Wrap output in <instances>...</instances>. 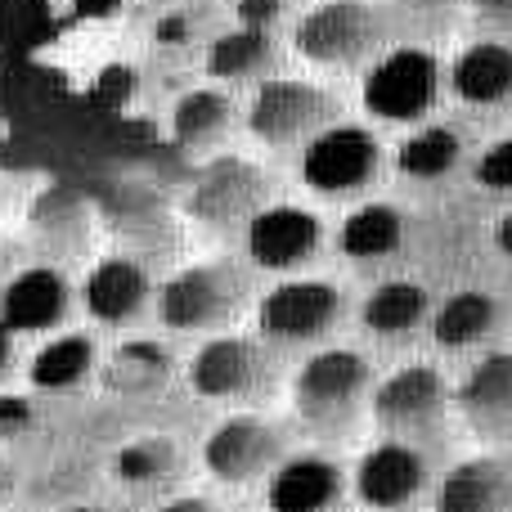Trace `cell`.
<instances>
[{
  "mask_svg": "<svg viewBox=\"0 0 512 512\" xmlns=\"http://www.w3.org/2000/svg\"><path fill=\"white\" fill-rule=\"evenodd\" d=\"M373 396V369L360 351H315L292 378V409L315 432H342Z\"/></svg>",
  "mask_w": 512,
  "mask_h": 512,
  "instance_id": "1",
  "label": "cell"
},
{
  "mask_svg": "<svg viewBox=\"0 0 512 512\" xmlns=\"http://www.w3.org/2000/svg\"><path fill=\"white\" fill-rule=\"evenodd\" d=\"M248 301V274L234 261H198L158 288V319L176 333L225 328Z\"/></svg>",
  "mask_w": 512,
  "mask_h": 512,
  "instance_id": "2",
  "label": "cell"
},
{
  "mask_svg": "<svg viewBox=\"0 0 512 512\" xmlns=\"http://www.w3.org/2000/svg\"><path fill=\"white\" fill-rule=\"evenodd\" d=\"M387 41V14L373 0H324L292 32L301 59L319 68H355Z\"/></svg>",
  "mask_w": 512,
  "mask_h": 512,
  "instance_id": "3",
  "label": "cell"
},
{
  "mask_svg": "<svg viewBox=\"0 0 512 512\" xmlns=\"http://www.w3.org/2000/svg\"><path fill=\"white\" fill-rule=\"evenodd\" d=\"M337 117H342V104L324 86L270 77L256 86L248 104V131L270 149H288V144H310L319 131L337 126Z\"/></svg>",
  "mask_w": 512,
  "mask_h": 512,
  "instance_id": "4",
  "label": "cell"
},
{
  "mask_svg": "<svg viewBox=\"0 0 512 512\" xmlns=\"http://www.w3.org/2000/svg\"><path fill=\"white\" fill-rule=\"evenodd\" d=\"M441 95V63L423 45H396L364 72V108L382 122H418Z\"/></svg>",
  "mask_w": 512,
  "mask_h": 512,
  "instance_id": "5",
  "label": "cell"
},
{
  "mask_svg": "<svg viewBox=\"0 0 512 512\" xmlns=\"http://www.w3.org/2000/svg\"><path fill=\"white\" fill-rule=\"evenodd\" d=\"M382 144L364 126H328L301 149V180L324 198H351L378 180Z\"/></svg>",
  "mask_w": 512,
  "mask_h": 512,
  "instance_id": "6",
  "label": "cell"
},
{
  "mask_svg": "<svg viewBox=\"0 0 512 512\" xmlns=\"http://www.w3.org/2000/svg\"><path fill=\"white\" fill-rule=\"evenodd\" d=\"M342 319V292L328 279H283L256 301V328L265 342L306 346L333 333Z\"/></svg>",
  "mask_w": 512,
  "mask_h": 512,
  "instance_id": "7",
  "label": "cell"
},
{
  "mask_svg": "<svg viewBox=\"0 0 512 512\" xmlns=\"http://www.w3.org/2000/svg\"><path fill=\"white\" fill-rule=\"evenodd\" d=\"M261 207H270V176L248 158H212L185 198V212L212 230H248Z\"/></svg>",
  "mask_w": 512,
  "mask_h": 512,
  "instance_id": "8",
  "label": "cell"
},
{
  "mask_svg": "<svg viewBox=\"0 0 512 512\" xmlns=\"http://www.w3.org/2000/svg\"><path fill=\"white\" fill-rule=\"evenodd\" d=\"M283 463V432L261 414H234L203 441V468L225 486H248Z\"/></svg>",
  "mask_w": 512,
  "mask_h": 512,
  "instance_id": "9",
  "label": "cell"
},
{
  "mask_svg": "<svg viewBox=\"0 0 512 512\" xmlns=\"http://www.w3.org/2000/svg\"><path fill=\"white\" fill-rule=\"evenodd\" d=\"M270 355L248 337H207L189 360V387L203 400H252L270 387Z\"/></svg>",
  "mask_w": 512,
  "mask_h": 512,
  "instance_id": "10",
  "label": "cell"
},
{
  "mask_svg": "<svg viewBox=\"0 0 512 512\" xmlns=\"http://www.w3.org/2000/svg\"><path fill=\"white\" fill-rule=\"evenodd\" d=\"M243 243H248V261L256 270L288 274L319 256V248H324V225H319V216L306 212V207L270 203L248 221Z\"/></svg>",
  "mask_w": 512,
  "mask_h": 512,
  "instance_id": "11",
  "label": "cell"
},
{
  "mask_svg": "<svg viewBox=\"0 0 512 512\" xmlns=\"http://www.w3.org/2000/svg\"><path fill=\"white\" fill-rule=\"evenodd\" d=\"M72 279L54 265H23L0 288V324L9 333H50L72 315Z\"/></svg>",
  "mask_w": 512,
  "mask_h": 512,
  "instance_id": "12",
  "label": "cell"
},
{
  "mask_svg": "<svg viewBox=\"0 0 512 512\" xmlns=\"http://www.w3.org/2000/svg\"><path fill=\"white\" fill-rule=\"evenodd\" d=\"M427 486V459L405 441H382L364 450L355 463V495L373 512H396L414 504V495Z\"/></svg>",
  "mask_w": 512,
  "mask_h": 512,
  "instance_id": "13",
  "label": "cell"
},
{
  "mask_svg": "<svg viewBox=\"0 0 512 512\" xmlns=\"http://www.w3.org/2000/svg\"><path fill=\"white\" fill-rule=\"evenodd\" d=\"M369 409L387 432H418L432 427L436 414L445 409V378L432 364H405V369L387 373L373 387Z\"/></svg>",
  "mask_w": 512,
  "mask_h": 512,
  "instance_id": "14",
  "label": "cell"
},
{
  "mask_svg": "<svg viewBox=\"0 0 512 512\" xmlns=\"http://www.w3.org/2000/svg\"><path fill=\"white\" fill-rule=\"evenodd\" d=\"M454 409L477 436H512V351H490L454 387Z\"/></svg>",
  "mask_w": 512,
  "mask_h": 512,
  "instance_id": "15",
  "label": "cell"
},
{
  "mask_svg": "<svg viewBox=\"0 0 512 512\" xmlns=\"http://www.w3.org/2000/svg\"><path fill=\"white\" fill-rule=\"evenodd\" d=\"M149 301H153V279L131 256H104L81 283V306L104 328H122L131 319H140Z\"/></svg>",
  "mask_w": 512,
  "mask_h": 512,
  "instance_id": "16",
  "label": "cell"
},
{
  "mask_svg": "<svg viewBox=\"0 0 512 512\" xmlns=\"http://www.w3.org/2000/svg\"><path fill=\"white\" fill-rule=\"evenodd\" d=\"M436 512H512V459L472 454L436 486Z\"/></svg>",
  "mask_w": 512,
  "mask_h": 512,
  "instance_id": "17",
  "label": "cell"
},
{
  "mask_svg": "<svg viewBox=\"0 0 512 512\" xmlns=\"http://www.w3.org/2000/svg\"><path fill=\"white\" fill-rule=\"evenodd\" d=\"M342 468L324 454H292L270 472L265 504L270 512H328L342 499Z\"/></svg>",
  "mask_w": 512,
  "mask_h": 512,
  "instance_id": "18",
  "label": "cell"
},
{
  "mask_svg": "<svg viewBox=\"0 0 512 512\" xmlns=\"http://www.w3.org/2000/svg\"><path fill=\"white\" fill-rule=\"evenodd\" d=\"M450 90L463 104H504L512 95V45L472 41L454 54Z\"/></svg>",
  "mask_w": 512,
  "mask_h": 512,
  "instance_id": "19",
  "label": "cell"
},
{
  "mask_svg": "<svg viewBox=\"0 0 512 512\" xmlns=\"http://www.w3.org/2000/svg\"><path fill=\"white\" fill-rule=\"evenodd\" d=\"M171 373H176V360L167 346L149 342V337H131L104 360V387L117 396H153L171 382Z\"/></svg>",
  "mask_w": 512,
  "mask_h": 512,
  "instance_id": "20",
  "label": "cell"
},
{
  "mask_svg": "<svg viewBox=\"0 0 512 512\" xmlns=\"http://www.w3.org/2000/svg\"><path fill=\"white\" fill-rule=\"evenodd\" d=\"M495 324H499V301L477 288L454 292L432 310V337L445 351H468L481 337L495 333Z\"/></svg>",
  "mask_w": 512,
  "mask_h": 512,
  "instance_id": "21",
  "label": "cell"
},
{
  "mask_svg": "<svg viewBox=\"0 0 512 512\" xmlns=\"http://www.w3.org/2000/svg\"><path fill=\"white\" fill-rule=\"evenodd\" d=\"M95 364H99V351L86 333H63V337H50V342L32 355L27 382H32L36 391H77L81 382L95 373Z\"/></svg>",
  "mask_w": 512,
  "mask_h": 512,
  "instance_id": "22",
  "label": "cell"
},
{
  "mask_svg": "<svg viewBox=\"0 0 512 512\" xmlns=\"http://www.w3.org/2000/svg\"><path fill=\"white\" fill-rule=\"evenodd\" d=\"M432 315V297H427L423 283H409V279H391L378 283V288L364 297V328L378 337H405L414 333L423 319Z\"/></svg>",
  "mask_w": 512,
  "mask_h": 512,
  "instance_id": "23",
  "label": "cell"
},
{
  "mask_svg": "<svg viewBox=\"0 0 512 512\" xmlns=\"http://www.w3.org/2000/svg\"><path fill=\"white\" fill-rule=\"evenodd\" d=\"M405 243V216L391 203H360L337 230V248L351 261H382Z\"/></svg>",
  "mask_w": 512,
  "mask_h": 512,
  "instance_id": "24",
  "label": "cell"
},
{
  "mask_svg": "<svg viewBox=\"0 0 512 512\" xmlns=\"http://www.w3.org/2000/svg\"><path fill=\"white\" fill-rule=\"evenodd\" d=\"M234 126V104L225 90H189V95L176 99V108H171V135H176L185 149H212V144H221L225 135H230Z\"/></svg>",
  "mask_w": 512,
  "mask_h": 512,
  "instance_id": "25",
  "label": "cell"
},
{
  "mask_svg": "<svg viewBox=\"0 0 512 512\" xmlns=\"http://www.w3.org/2000/svg\"><path fill=\"white\" fill-rule=\"evenodd\" d=\"M279 50H274L270 32H256V27H239V32L221 36V41L207 50V77L216 81H270L265 72L274 68Z\"/></svg>",
  "mask_w": 512,
  "mask_h": 512,
  "instance_id": "26",
  "label": "cell"
},
{
  "mask_svg": "<svg viewBox=\"0 0 512 512\" xmlns=\"http://www.w3.org/2000/svg\"><path fill=\"white\" fill-rule=\"evenodd\" d=\"M463 158V140L450 126H418L400 140L396 149V171L409 180H441L459 167Z\"/></svg>",
  "mask_w": 512,
  "mask_h": 512,
  "instance_id": "27",
  "label": "cell"
},
{
  "mask_svg": "<svg viewBox=\"0 0 512 512\" xmlns=\"http://www.w3.org/2000/svg\"><path fill=\"white\" fill-rule=\"evenodd\" d=\"M180 468V445L167 436H140V441H126L113 459L117 481L126 486H158L171 472Z\"/></svg>",
  "mask_w": 512,
  "mask_h": 512,
  "instance_id": "28",
  "label": "cell"
},
{
  "mask_svg": "<svg viewBox=\"0 0 512 512\" xmlns=\"http://www.w3.org/2000/svg\"><path fill=\"white\" fill-rule=\"evenodd\" d=\"M472 176H477V185L495 189V194H508L512 189V135L508 140H499V144H490V149L481 153Z\"/></svg>",
  "mask_w": 512,
  "mask_h": 512,
  "instance_id": "29",
  "label": "cell"
},
{
  "mask_svg": "<svg viewBox=\"0 0 512 512\" xmlns=\"http://www.w3.org/2000/svg\"><path fill=\"white\" fill-rule=\"evenodd\" d=\"M32 427H36V405L27 396H18V391H5L0 396V445L23 441Z\"/></svg>",
  "mask_w": 512,
  "mask_h": 512,
  "instance_id": "30",
  "label": "cell"
},
{
  "mask_svg": "<svg viewBox=\"0 0 512 512\" xmlns=\"http://www.w3.org/2000/svg\"><path fill=\"white\" fill-rule=\"evenodd\" d=\"M288 0H239V27H256V32H270L283 18Z\"/></svg>",
  "mask_w": 512,
  "mask_h": 512,
  "instance_id": "31",
  "label": "cell"
},
{
  "mask_svg": "<svg viewBox=\"0 0 512 512\" xmlns=\"http://www.w3.org/2000/svg\"><path fill=\"white\" fill-rule=\"evenodd\" d=\"M477 18L486 27H499V32H512V0H472Z\"/></svg>",
  "mask_w": 512,
  "mask_h": 512,
  "instance_id": "32",
  "label": "cell"
},
{
  "mask_svg": "<svg viewBox=\"0 0 512 512\" xmlns=\"http://www.w3.org/2000/svg\"><path fill=\"white\" fill-rule=\"evenodd\" d=\"M18 270H23V265H18V243L0 234V288H5V283L14 279Z\"/></svg>",
  "mask_w": 512,
  "mask_h": 512,
  "instance_id": "33",
  "label": "cell"
},
{
  "mask_svg": "<svg viewBox=\"0 0 512 512\" xmlns=\"http://www.w3.org/2000/svg\"><path fill=\"white\" fill-rule=\"evenodd\" d=\"M158 512H221L212 504V499H203V495H185V499H167Z\"/></svg>",
  "mask_w": 512,
  "mask_h": 512,
  "instance_id": "34",
  "label": "cell"
},
{
  "mask_svg": "<svg viewBox=\"0 0 512 512\" xmlns=\"http://www.w3.org/2000/svg\"><path fill=\"white\" fill-rule=\"evenodd\" d=\"M495 248L504 252V256H512V212L499 216V225H495Z\"/></svg>",
  "mask_w": 512,
  "mask_h": 512,
  "instance_id": "35",
  "label": "cell"
},
{
  "mask_svg": "<svg viewBox=\"0 0 512 512\" xmlns=\"http://www.w3.org/2000/svg\"><path fill=\"white\" fill-rule=\"evenodd\" d=\"M9 364H14V333L0 324V378L9 373Z\"/></svg>",
  "mask_w": 512,
  "mask_h": 512,
  "instance_id": "36",
  "label": "cell"
},
{
  "mask_svg": "<svg viewBox=\"0 0 512 512\" xmlns=\"http://www.w3.org/2000/svg\"><path fill=\"white\" fill-rule=\"evenodd\" d=\"M9 495H14V468H9V463L0 459V504H5Z\"/></svg>",
  "mask_w": 512,
  "mask_h": 512,
  "instance_id": "37",
  "label": "cell"
},
{
  "mask_svg": "<svg viewBox=\"0 0 512 512\" xmlns=\"http://www.w3.org/2000/svg\"><path fill=\"white\" fill-rule=\"evenodd\" d=\"M405 5H414V9H450V5H459V0H405Z\"/></svg>",
  "mask_w": 512,
  "mask_h": 512,
  "instance_id": "38",
  "label": "cell"
},
{
  "mask_svg": "<svg viewBox=\"0 0 512 512\" xmlns=\"http://www.w3.org/2000/svg\"><path fill=\"white\" fill-rule=\"evenodd\" d=\"M63 512H99V508H90V504H77V508H63Z\"/></svg>",
  "mask_w": 512,
  "mask_h": 512,
  "instance_id": "39",
  "label": "cell"
},
{
  "mask_svg": "<svg viewBox=\"0 0 512 512\" xmlns=\"http://www.w3.org/2000/svg\"><path fill=\"white\" fill-rule=\"evenodd\" d=\"M5 198H9V194H5V185H0V212H5Z\"/></svg>",
  "mask_w": 512,
  "mask_h": 512,
  "instance_id": "40",
  "label": "cell"
}]
</instances>
